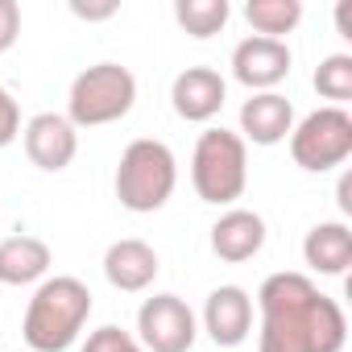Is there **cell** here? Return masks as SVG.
Segmentation results:
<instances>
[{
	"mask_svg": "<svg viewBox=\"0 0 352 352\" xmlns=\"http://www.w3.org/2000/svg\"><path fill=\"white\" fill-rule=\"evenodd\" d=\"M257 352H340L348 344L344 307L307 274L282 270L257 286Z\"/></svg>",
	"mask_w": 352,
	"mask_h": 352,
	"instance_id": "6da1fadb",
	"label": "cell"
},
{
	"mask_svg": "<svg viewBox=\"0 0 352 352\" xmlns=\"http://www.w3.org/2000/svg\"><path fill=\"white\" fill-rule=\"evenodd\" d=\"M91 319V290L71 274H54L34 286V298L21 319L30 352H67Z\"/></svg>",
	"mask_w": 352,
	"mask_h": 352,
	"instance_id": "7a4b0ae2",
	"label": "cell"
},
{
	"mask_svg": "<svg viewBox=\"0 0 352 352\" xmlns=\"http://www.w3.org/2000/svg\"><path fill=\"white\" fill-rule=\"evenodd\" d=\"M116 199L120 208L137 212V216H149V212H162L179 187V162H174V149L157 137H137L124 145L120 162H116Z\"/></svg>",
	"mask_w": 352,
	"mask_h": 352,
	"instance_id": "3957f363",
	"label": "cell"
},
{
	"mask_svg": "<svg viewBox=\"0 0 352 352\" xmlns=\"http://www.w3.org/2000/svg\"><path fill=\"white\" fill-rule=\"evenodd\" d=\"M191 187L204 204L216 208H232L245 187H249V145L241 141V133L212 124L195 137V153H191Z\"/></svg>",
	"mask_w": 352,
	"mask_h": 352,
	"instance_id": "277c9868",
	"label": "cell"
},
{
	"mask_svg": "<svg viewBox=\"0 0 352 352\" xmlns=\"http://www.w3.org/2000/svg\"><path fill=\"white\" fill-rule=\"evenodd\" d=\"M133 104H137V75L120 63H96L71 79L63 116L75 129H100V124L124 120Z\"/></svg>",
	"mask_w": 352,
	"mask_h": 352,
	"instance_id": "5b68a950",
	"label": "cell"
},
{
	"mask_svg": "<svg viewBox=\"0 0 352 352\" xmlns=\"http://www.w3.org/2000/svg\"><path fill=\"white\" fill-rule=\"evenodd\" d=\"M286 141H290V157L298 170L327 174L352 157V116H348V108L323 104V108L307 112L302 120H294Z\"/></svg>",
	"mask_w": 352,
	"mask_h": 352,
	"instance_id": "8992f818",
	"label": "cell"
},
{
	"mask_svg": "<svg viewBox=\"0 0 352 352\" xmlns=\"http://www.w3.org/2000/svg\"><path fill=\"white\" fill-rule=\"evenodd\" d=\"M137 344L145 352H191L199 340V319L179 294H153L137 307Z\"/></svg>",
	"mask_w": 352,
	"mask_h": 352,
	"instance_id": "52a82bcc",
	"label": "cell"
},
{
	"mask_svg": "<svg viewBox=\"0 0 352 352\" xmlns=\"http://www.w3.org/2000/svg\"><path fill=\"white\" fill-rule=\"evenodd\" d=\"M228 67H232V79H236L241 87H249V96H257V91H278V83L290 79L294 54H290V46L278 42V38H257V34H249L245 42H236Z\"/></svg>",
	"mask_w": 352,
	"mask_h": 352,
	"instance_id": "ba28073f",
	"label": "cell"
},
{
	"mask_svg": "<svg viewBox=\"0 0 352 352\" xmlns=\"http://www.w3.org/2000/svg\"><path fill=\"white\" fill-rule=\"evenodd\" d=\"M21 145H25V157L38 170L58 174L79 153V129L63 112H38V116H30L21 124Z\"/></svg>",
	"mask_w": 352,
	"mask_h": 352,
	"instance_id": "9c48e42d",
	"label": "cell"
},
{
	"mask_svg": "<svg viewBox=\"0 0 352 352\" xmlns=\"http://www.w3.org/2000/svg\"><path fill=\"white\" fill-rule=\"evenodd\" d=\"M228 100V83L216 67H187L174 75L170 83V104H174V116L187 120V124H208L220 116Z\"/></svg>",
	"mask_w": 352,
	"mask_h": 352,
	"instance_id": "30bf717a",
	"label": "cell"
},
{
	"mask_svg": "<svg viewBox=\"0 0 352 352\" xmlns=\"http://www.w3.org/2000/svg\"><path fill=\"white\" fill-rule=\"evenodd\" d=\"M204 331L216 348H241L253 336V294L245 286H216L204 302Z\"/></svg>",
	"mask_w": 352,
	"mask_h": 352,
	"instance_id": "8fae6325",
	"label": "cell"
},
{
	"mask_svg": "<svg viewBox=\"0 0 352 352\" xmlns=\"http://www.w3.org/2000/svg\"><path fill=\"white\" fill-rule=\"evenodd\" d=\"M294 129V104L282 91H257L241 104V141L245 145H282Z\"/></svg>",
	"mask_w": 352,
	"mask_h": 352,
	"instance_id": "7c38bea8",
	"label": "cell"
},
{
	"mask_svg": "<svg viewBox=\"0 0 352 352\" xmlns=\"http://www.w3.org/2000/svg\"><path fill=\"white\" fill-rule=\"evenodd\" d=\"M212 253L228 265H245L265 249V220L253 208H228L212 224Z\"/></svg>",
	"mask_w": 352,
	"mask_h": 352,
	"instance_id": "4fadbf2b",
	"label": "cell"
},
{
	"mask_svg": "<svg viewBox=\"0 0 352 352\" xmlns=\"http://www.w3.org/2000/svg\"><path fill=\"white\" fill-rule=\"evenodd\" d=\"M162 261L153 253V245L137 241V236H124V241H112L108 253H104V278L108 286H116L120 294H141L153 286Z\"/></svg>",
	"mask_w": 352,
	"mask_h": 352,
	"instance_id": "5bb4252c",
	"label": "cell"
},
{
	"mask_svg": "<svg viewBox=\"0 0 352 352\" xmlns=\"http://www.w3.org/2000/svg\"><path fill=\"white\" fill-rule=\"evenodd\" d=\"M50 265H54V253L42 236L17 232L0 241V282L5 286H38L50 278Z\"/></svg>",
	"mask_w": 352,
	"mask_h": 352,
	"instance_id": "9a60e30c",
	"label": "cell"
},
{
	"mask_svg": "<svg viewBox=\"0 0 352 352\" xmlns=\"http://www.w3.org/2000/svg\"><path fill=\"white\" fill-rule=\"evenodd\" d=\"M302 261L319 278H344L352 265V228L344 220H323L302 236Z\"/></svg>",
	"mask_w": 352,
	"mask_h": 352,
	"instance_id": "2e32d148",
	"label": "cell"
},
{
	"mask_svg": "<svg viewBox=\"0 0 352 352\" xmlns=\"http://www.w3.org/2000/svg\"><path fill=\"white\" fill-rule=\"evenodd\" d=\"M245 21L253 25L257 38L286 42V34H294L298 21H302V0H249V5H245Z\"/></svg>",
	"mask_w": 352,
	"mask_h": 352,
	"instance_id": "e0dca14e",
	"label": "cell"
},
{
	"mask_svg": "<svg viewBox=\"0 0 352 352\" xmlns=\"http://www.w3.org/2000/svg\"><path fill=\"white\" fill-rule=\"evenodd\" d=\"M232 17V5L228 0H174V21L183 25V34L208 42L216 38Z\"/></svg>",
	"mask_w": 352,
	"mask_h": 352,
	"instance_id": "ac0fdd59",
	"label": "cell"
},
{
	"mask_svg": "<svg viewBox=\"0 0 352 352\" xmlns=\"http://www.w3.org/2000/svg\"><path fill=\"white\" fill-rule=\"evenodd\" d=\"M311 83L323 100H331V108H344V100H352V54H327Z\"/></svg>",
	"mask_w": 352,
	"mask_h": 352,
	"instance_id": "d6986e66",
	"label": "cell"
},
{
	"mask_svg": "<svg viewBox=\"0 0 352 352\" xmlns=\"http://www.w3.org/2000/svg\"><path fill=\"white\" fill-rule=\"evenodd\" d=\"M79 352H145V348L137 344L133 331H124V327H116V323H104V327L87 331V340H83Z\"/></svg>",
	"mask_w": 352,
	"mask_h": 352,
	"instance_id": "ffe728a7",
	"label": "cell"
},
{
	"mask_svg": "<svg viewBox=\"0 0 352 352\" xmlns=\"http://www.w3.org/2000/svg\"><path fill=\"white\" fill-rule=\"evenodd\" d=\"M21 137V104L13 100V91L0 83V149H9Z\"/></svg>",
	"mask_w": 352,
	"mask_h": 352,
	"instance_id": "44dd1931",
	"label": "cell"
},
{
	"mask_svg": "<svg viewBox=\"0 0 352 352\" xmlns=\"http://www.w3.org/2000/svg\"><path fill=\"white\" fill-rule=\"evenodd\" d=\"M21 38V5L17 0H0V54L13 50Z\"/></svg>",
	"mask_w": 352,
	"mask_h": 352,
	"instance_id": "7402d4cb",
	"label": "cell"
},
{
	"mask_svg": "<svg viewBox=\"0 0 352 352\" xmlns=\"http://www.w3.org/2000/svg\"><path fill=\"white\" fill-rule=\"evenodd\" d=\"M71 13L79 21H108L120 13V0H100V5H83V0H71Z\"/></svg>",
	"mask_w": 352,
	"mask_h": 352,
	"instance_id": "603a6c76",
	"label": "cell"
},
{
	"mask_svg": "<svg viewBox=\"0 0 352 352\" xmlns=\"http://www.w3.org/2000/svg\"><path fill=\"white\" fill-rule=\"evenodd\" d=\"M336 199H340V212L348 216V212H352V174H340V187H336Z\"/></svg>",
	"mask_w": 352,
	"mask_h": 352,
	"instance_id": "cb8c5ba5",
	"label": "cell"
},
{
	"mask_svg": "<svg viewBox=\"0 0 352 352\" xmlns=\"http://www.w3.org/2000/svg\"><path fill=\"white\" fill-rule=\"evenodd\" d=\"M348 0H340V5H336V30H340V38H352V17H348Z\"/></svg>",
	"mask_w": 352,
	"mask_h": 352,
	"instance_id": "d4e9b609",
	"label": "cell"
}]
</instances>
